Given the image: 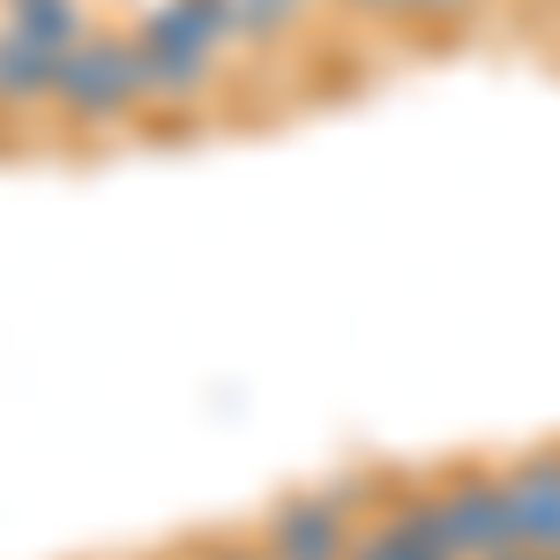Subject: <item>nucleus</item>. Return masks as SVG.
I'll list each match as a JSON object with an SVG mask.
<instances>
[{"label":"nucleus","mask_w":560,"mask_h":560,"mask_svg":"<svg viewBox=\"0 0 560 560\" xmlns=\"http://www.w3.org/2000/svg\"><path fill=\"white\" fill-rule=\"evenodd\" d=\"M52 113H60L68 128H120L135 113H150V90H142V68H135V38L83 31V38L60 52Z\"/></svg>","instance_id":"1"},{"label":"nucleus","mask_w":560,"mask_h":560,"mask_svg":"<svg viewBox=\"0 0 560 560\" xmlns=\"http://www.w3.org/2000/svg\"><path fill=\"white\" fill-rule=\"evenodd\" d=\"M359 501H366V486L284 493V501L269 509V523H261V553H269V560H351Z\"/></svg>","instance_id":"2"},{"label":"nucleus","mask_w":560,"mask_h":560,"mask_svg":"<svg viewBox=\"0 0 560 560\" xmlns=\"http://www.w3.org/2000/svg\"><path fill=\"white\" fill-rule=\"evenodd\" d=\"M433 486V509H441V538L456 560H493L516 546V523H509V486L501 471L486 464H464L448 478H427Z\"/></svg>","instance_id":"3"},{"label":"nucleus","mask_w":560,"mask_h":560,"mask_svg":"<svg viewBox=\"0 0 560 560\" xmlns=\"http://www.w3.org/2000/svg\"><path fill=\"white\" fill-rule=\"evenodd\" d=\"M382 516L351 538V560H456L441 538V509L433 486H396L388 501H374Z\"/></svg>","instance_id":"4"},{"label":"nucleus","mask_w":560,"mask_h":560,"mask_svg":"<svg viewBox=\"0 0 560 560\" xmlns=\"http://www.w3.org/2000/svg\"><path fill=\"white\" fill-rule=\"evenodd\" d=\"M501 486H509L516 546L560 560V448H530V456H516V464L501 471Z\"/></svg>","instance_id":"5"},{"label":"nucleus","mask_w":560,"mask_h":560,"mask_svg":"<svg viewBox=\"0 0 560 560\" xmlns=\"http://www.w3.org/2000/svg\"><path fill=\"white\" fill-rule=\"evenodd\" d=\"M135 38V68H142V90L150 105H202L217 90V52H195V45H173V38H150V31H128Z\"/></svg>","instance_id":"6"},{"label":"nucleus","mask_w":560,"mask_h":560,"mask_svg":"<svg viewBox=\"0 0 560 560\" xmlns=\"http://www.w3.org/2000/svg\"><path fill=\"white\" fill-rule=\"evenodd\" d=\"M135 31L150 38H173V45H195V52H232L240 45V23H232V0H158L135 15Z\"/></svg>","instance_id":"7"},{"label":"nucleus","mask_w":560,"mask_h":560,"mask_svg":"<svg viewBox=\"0 0 560 560\" xmlns=\"http://www.w3.org/2000/svg\"><path fill=\"white\" fill-rule=\"evenodd\" d=\"M52 75H60V52L0 31V113H52Z\"/></svg>","instance_id":"8"},{"label":"nucleus","mask_w":560,"mask_h":560,"mask_svg":"<svg viewBox=\"0 0 560 560\" xmlns=\"http://www.w3.org/2000/svg\"><path fill=\"white\" fill-rule=\"evenodd\" d=\"M0 31H15V38L45 45V52H68V45L90 31V15H83V0H8Z\"/></svg>","instance_id":"9"},{"label":"nucleus","mask_w":560,"mask_h":560,"mask_svg":"<svg viewBox=\"0 0 560 560\" xmlns=\"http://www.w3.org/2000/svg\"><path fill=\"white\" fill-rule=\"evenodd\" d=\"M195 560H269V553H261V546H202Z\"/></svg>","instance_id":"10"},{"label":"nucleus","mask_w":560,"mask_h":560,"mask_svg":"<svg viewBox=\"0 0 560 560\" xmlns=\"http://www.w3.org/2000/svg\"><path fill=\"white\" fill-rule=\"evenodd\" d=\"M456 8H471V0H411L404 15H456Z\"/></svg>","instance_id":"11"},{"label":"nucleus","mask_w":560,"mask_h":560,"mask_svg":"<svg viewBox=\"0 0 560 560\" xmlns=\"http://www.w3.org/2000/svg\"><path fill=\"white\" fill-rule=\"evenodd\" d=\"M345 8H374V15H404L411 0H345Z\"/></svg>","instance_id":"12"},{"label":"nucleus","mask_w":560,"mask_h":560,"mask_svg":"<svg viewBox=\"0 0 560 560\" xmlns=\"http://www.w3.org/2000/svg\"><path fill=\"white\" fill-rule=\"evenodd\" d=\"M493 560H553V553H530V546H509V553H493Z\"/></svg>","instance_id":"13"},{"label":"nucleus","mask_w":560,"mask_h":560,"mask_svg":"<svg viewBox=\"0 0 560 560\" xmlns=\"http://www.w3.org/2000/svg\"><path fill=\"white\" fill-rule=\"evenodd\" d=\"M306 8H314V0H306Z\"/></svg>","instance_id":"14"},{"label":"nucleus","mask_w":560,"mask_h":560,"mask_svg":"<svg viewBox=\"0 0 560 560\" xmlns=\"http://www.w3.org/2000/svg\"><path fill=\"white\" fill-rule=\"evenodd\" d=\"M553 8H560V0H553Z\"/></svg>","instance_id":"15"}]
</instances>
